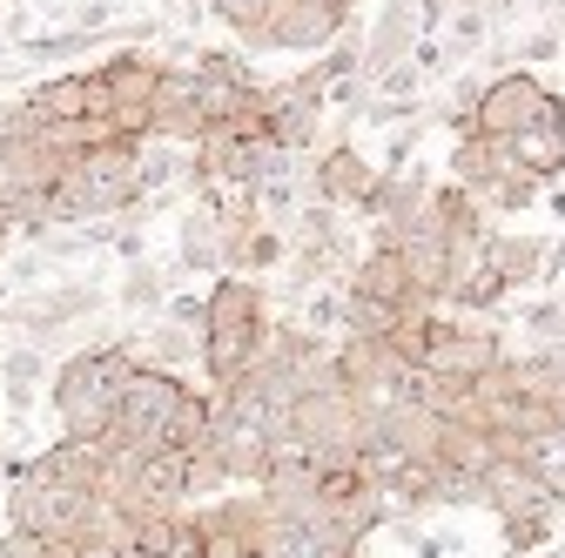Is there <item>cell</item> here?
Returning <instances> with one entry per match:
<instances>
[{
  "label": "cell",
  "instance_id": "obj_1",
  "mask_svg": "<svg viewBox=\"0 0 565 558\" xmlns=\"http://www.w3.org/2000/svg\"><path fill=\"white\" fill-rule=\"evenodd\" d=\"M141 364L128 357L121 336H102L88 351H75L67 364H54V425L61 438H115V417H121V390Z\"/></svg>",
  "mask_w": 565,
  "mask_h": 558
},
{
  "label": "cell",
  "instance_id": "obj_2",
  "mask_svg": "<svg viewBox=\"0 0 565 558\" xmlns=\"http://www.w3.org/2000/svg\"><path fill=\"white\" fill-rule=\"evenodd\" d=\"M269 343V303L256 276H216L209 283V330H202V377L209 390H230L249 377V364Z\"/></svg>",
  "mask_w": 565,
  "mask_h": 558
},
{
  "label": "cell",
  "instance_id": "obj_3",
  "mask_svg": "<svg viewBox=\"0 0 565 558\" xmlns=\"http://www.w3.org/2000/svg\"><path fill=\"white\" fill-rule=\"evenodd\" d=\"M451 135H491V142H512L519 128H565V101L532 75V67H505L491 75V88L478 95L471 115H445Z\"/></svg>",
  "mask_w": 565,
  "mask_h": 558
},
{
  "label": "cell",
  "instance_id": "obj_4",
  "mask_svg": "<svg viewBox=\"0 0 565 558\" xmlns=\"http://www.w3.org/2000/svg\"><path fill=\"white\" fill-rule=\"evenodd\" d=\"M358 14V0H269V21L243 28V54H323L337 47Z\"/></svg>",
  "mask_w": 565,
  "mask_h": 558
},
{
  "label": "cell",
  "instance_id": "obj_5",
  "mask_svg": "<svg viewBox=\"0 0 565 558\" xmlns=\"http://www.w3.org/2000/svg\"><path fill=\"white\" fill-rule=\"evenodd\" d=\"M102 283H88V276H67V283L54 290H21L0 303V323H8L21 343H47V336H67V330H88L95 310H102Z\"/></svg>",
  "mask_w": 565,
  "mask_h": 558
},
{
  "label": "cell",
  "instance_id": "obj_6",
  "mask_svg": "<svg viewBox=\"0 0 565 558\" xmlns=\"http://www.w3.org/2000/svg\"><path fill=\"white\" fill-rule=\"evenodd\" d=\"M189 384L169 377V371H135L128 390H121V417H115V444L128 458H156L169 444V425H175V410H182Z\"/></svg>",
  "mask_w": 565,
  "mask_h": 558
},
{
  "label": "cell",
  "instance_id": "obj_7",
  "mask_svg": "<svg viewBox=\"0 0 565 558\" xmlns=\"http://www.w3.org/2000/svg\"><path fill=\"white\" fill-rule=\"evenodd\" d=\"M95 75L108 82V128L121 142H156V82H162V61L121 47L108 61H95Z\"/></svg>",
  "mask_w": 565,
  "mask_h": 558
},
{
  "label": "cell",
  "instance_id": "obj_8",
  "mask_svg": "<svg viewBox=\"0 0 565 558\" xmlns=\"http://www.w3.org/2000/svg\"><path fill=\"white\" fill-rule=\"evenodd\" d=\"M384 169L358 149V142H343V135H337V142L310 162V195L317 202H330V208H358V216H377V202H384Z\"/></svg>",
  "mask_w": 565,
  "mask_h": 558
},
{
  "label": "cell",
  "instance_id": "obj_9",
  "mask_svg": "<svg viewBox=\"0 0 565 558\" xmlns=\"http://www.w3.org/2000/svg\"><path fill=\"white\" fill-rule=\"evenodd\" d=\"M337 371H343V384L358 390L371 410L411 397V364L391 351L384 336H343V343H337Z\"/></svg>",
  "mask_w": 565,
  "mask_h": 558
},
{
  "label": "cell",
  "instance_id": "obj_10",
  "mask_svg": "<svg viewBox=\"0 0 565 558\" xmlns=\"http://www.w3.org/2000/svg\"><path fill=\"white\" fill-rule=\"evenodd\" d=\"M512 351H505V336L499 330H484V323H451V316H438V343H431V377H451V384H478V377H491Z\"/></svg>",
  "mask_w": 565,
  "mask_h": 558
},
{
  "label": "cell",
  "instance_id": "obj_11",
  "mask_svg": "<svg viewBox=\"0 0 565 558\" xmlns=\"http://www.w3.org/2000/svg\"><path fill=\"white\" fill-rule=\"evenodd\" d=\"M216 128L202 108V75L189 61H162V82H156V142H175V149H195L202 135Z\"/></svg>",
  "mask_w": 565,
  "mask_h": 558
},
{
  "label": "cell",
  "instance_id": "obj_12",
  "mask_svg": "<svg viewBox=\"0 0 565 558\" xmlns=\"http://www.w3.org/2000/svg\"><path fill=\"white\" fill-rule=\"evenodd\" d=\"M41 121L67 128V121H108V82L95 75V67H67V75H47L21 95Z\"/></svg>",
  "mask_w": 565,
  "mask_h": 558
},
{
  "label": "cell",
  "instance_id": "obj_13",
  "mask_svg": "<svg viewBox=\"0 0 565 558\" xmlns=\"http://www.w3.org/2000/svg\"><path fill=\"white\" fill-rule=\"evenodd\" d=\"M484 505L499 512V525H525V518H552L558 512L525 458H491L484 464Z\"/></svg>",
  "mask_w": 565,
  "mask_h": 558
},
{
  "label": "cell",
  "instance_id": "obj_14",
  "mask_svg": "<svg viewBox=\"0 0 565 558\" xmlns=\"http://www.w3.org/2000/svg\"><path fill=\"white\" fill-rule=\"evenodd\" d=\"M121 343H128V357L141 371H169V377L202 371V336L182 330V323H169V316H141V330H128Z\"/></svg>",
  "mask_w": 565,
  "mask_h": 558
},
{
  "label": "cell",
  "instance_id": "obj_15",
  "mask_svg": "<svg viewBox=\"0 0 565 558\" xmlns=\"http://www.w3.org/2000/svg\"><path fill=\"white\" fill-rule=\"evenodd\" d=\"M417 41H424V0H384L377 21H371V34H364V75L377 82L384 67L411 61Z\"/></svg>",
  "mask_w": 565,
  "mask_h": 558
},
{
  "label": "cell",
  "instance_id": "obj_16",
  "mask_svg": "<svg viewBox=\"0 0 565 558\" xmlns=\"http://www.w3.org/2000/svg\"><path fill=\"white\" fill-rule=\"evenodd\" d=\"M175 262H182V276H223V208L216 202H189L182 208Z\"/></svg>",
  "mask_w": 565,
  "mask_h": 558
},
{
  "label": "cell",
  "instance_id": "obj_17",
  "mask_svg": "<svg viewBox=\"0 0 565 558\" xmlns=\"http://www.w3.org/2000/svg\"><path fill=\"white\" fill-rule=\"evenodd\" d=\"M350 290H364V297H377L391 310H417V283H411V262H404L397 243H371L364 262L350 269Z\"/></svg>",
  "mask_w": 565,
  "mask_h": 558
},
{
  "label": "cell",
  "instance_id": "obj_18",
  "mask_svg": "<svg viewBox=\"0 0 565 558\" xmlns=\"http://www.w3.org/2000/svg\"><path fill=\"white\" fill-rule=\"evenodd\" d=\"M54 390V377H47V351L41 343H8V351H0V397H8V410L14 417H28L41 397Z\"/></svg>",
  "mask_w": 565,
  "mask_h": 558
},
{
  "label": "cell",
  "instance_id": "obj_19",
  "mask_svg": "<svg viewBox=\"0 0 565 558\" xmlns=\"http://www.w3.org/2000/svg\"><path fill=\"white\" fill-rule=\"evenodd\" d=\"M115 34H95V28H28L14 47L34 61V67H54V75H67V67H82L95 47H108Z\"/></svg>",
  "mask_w": 565,
  "mask_h": 558
},
{
  "label": "cell",
  "instance_id": "obj_20",
  "mask_svg": "<svg viewBox=\"0 0 565 558\" xmlns=\"http://www.w3.org/2000/svg\"><path fill=\"white\" fill-rule=\"evenodd\" d=\"M512 169H519V162H512L505 142H491V135H458V149H451V182H465L478 202L499 189Z\"/></svg>",
  "mask_w": 565,
  "mask_h": 558
},
{
  "label": "cell",
  "instance_id": "obj_21",
  "mask_svg": "<svg viewBox=\"0 0 565 558\" xmlns=\"http://www.w3.org/2000/svg\"><path fill=\"white\" fill-rule=\"evenodd\" d=\"M175 276H182V262L169 256V262H128L121 269V290H115V303L128 310V316H162L169 310V297H175Z\"/></svg>",
  "mask_w": 565,
  "mask_h": 558
},
{
  "label": "cell",
  "instance_id": "obj_22",
  "mask_svg": "<svg viewBox=\"0 0 565 558\" xmlns=\"http://www.w3.org/2000/svg\"><path fill=\"white\" fill-rule=\"evenodd\" d=\"M545 256H552L545 236H525V229H499V236H491V269H499L512 290L545 283Z\"/></svg>",
  "mask_w": 565,
  "mask_h": 558
},
{
  "label": "cell",
  "instance_id": "obj_23",
  "mask_svg": "<svg viewBox=\"0 0 565 558\" xmlns=\"http://www.w3.org/2000/svg\"><path fill=\"white\" fill-rule=\"evenodd\" d=\"M505 149H512V162H519L525 175H539V182H558V175H565V128H519Z\"/></svg>",
  "mask_w": 565,
  "mask_h": 558
},
{
  "label": "cell",
  "instance_id": "obj_24",
  "mask_svg": "<svg viewBox=\"0 0 565 558\" xmlns=\"http://www.w3.org/2000/svg\"><path fill=\"white\" fill-rule=\"evenodd\" d=\"M384 343H391L411 371H424V364H431V343H438V310H404Z\"/></svg>",
  "mask_w": 565,
  "mask_h": 558
},
{
  "label": "cell",
  "instance_id": "obj_25",
  "mask_svg": "<svg viewBox=\"0 0 565 558\" xmlns=\"http://www.w3.org/2000/svg\"><path fill=\"white\" fill-rule=\"evenodd\" d=\"M525 464H532V477L552 492V505L565 512V431H545V438H532L525 444Z\"/></svg>",
  "mask_w": 565,
  "mask_h": 558
},
{
  "label": "cell",
  "instance_id": "obj_26",
  "mask_svg": "<svg viewBox=\"0 0 565 558\" xmlns=\"http://www.w3.org/2000/svg\"><path fill=\"white\" fill-rule=\"evenodd\" d=\"M505 297H512V283H505L499 269H491V256H484V262H478V269L465 276V283L451 290V303H458V310H471V316H478V310H499Z\"/></svg>",
  "mask_w": 565,
  "mask_h": 558
},
{
  "label": "cell",
  "instance_id": "obj_27",
  "mask_svg": "<svg viewBox=\"0 0 565 558\" xmlns=\"http://www.w3.org/2000/svg\"><path fill=\"white\" fill-rule=\"evenodd\" d=\"M525 336H532V351H565V297H539L519 310Z\"/></svg>",
  "mask_w": 565,
  "mask_h": 558
},
{
  "label": "cell",
  "instance_id": "obj_28",
  "mask_svg": "<svg viewBox=\"0 0 565 558\" xmlns=\"http://www.w3.org/2000/svg\"><path fill=\"white\" fill-rule=\"evenodd\" d=\"M539 195H545V182H539V175H525V169H512L499 189L484 195V208H491V216H525V208H539Z\"/></svg>",
  "mask_w": 565,
  "mask_h": 558
},
{
  "label": "cell",
  "instance_id": "obj_29",
  "mask_svg": "<svg viewBox=\"0 0 565 558\" xmlns=\"http://www.w3.org/2000/svg\"><path fill=\"white\" fill-rule=\"evenodd\" d=\"M317 67H323V82H330V88H337V82H358V75H364V34L350 28L337 47H323V54H317Z\"/></svg>",
  "mask_w": 565,
  "mask_h": 558
},
{
  "label": "cell",
  "instance_id": "obj_30",
  "mask_svg": "<svg viewBox=\"0 0 565 558\" xmlns=\"http://www.w3.org/2000/svg\"><path fill=\"white\" fill-rule=\"evenodd\" d=\"M162 316H169V323H182V330H195V336H202V330H209V290H175V297H169V310H162Z\"/></svg>",
  "mask_w": 565,
  "mask_h": 558
},
{
  "label": "cell",
  "instance_id": "obj_31",
  "mask_svg": "<svg viewBox=\"0 0 565 558\" xmlns=\"http://www.w3.org/2000/svg\"><path fill=\"white\" fill-rule=\"evenodd\" d=\"M202 8L216 14V21H230L236 34H243V28H256V21H269V0H202Z\"/></svg>",
  "mask_w": 565,
  "mask_h": 558
},
{
  "label": "cell",
  "instance_id": "obj_32",
  "mask_svg": "<svg viewBox=\"0 0 565 558\" xmlns=\"http://www.w3.org/2000/svg\"><path fill=\"white\" fill-rule=\"evenodd\" d=\"M0 558H54V538H34V532H0Z\"/></svg>",
  "mask_w": 565,
  "mask_h": 558
},
{
  "label": "cell",
  "instance_id": "obj_33",
  "mask_svg": "<svg viewBox=\"0 0 565 558\" xmlns=\"http://www.w3.org/2000/svg\"><path fill=\"white\" fill-rule=\"evenodd\" d=\"M14 243H21V216H14V208H0V262H8Z\"/></svg>",
  "mask_w": 565,
  "mask_h": 558
},
{
  "label": "cell",
  "instance_id": "obj_34",
  "mask_svg": "<svg viewBox=\"0 0 565 558\" xmlns=\"http://www.w3.org/2000/svg\"><path fill=\"white\" fill-rule=\"evenodd\" d=\"M75 8L82 0H34V14H47V21H75Z\"/></svg>",
  "mask_w": 565,
  "mask_h": 558
},
{
  "label": "cell",
  "instance_id": "obj_35",
  "mask_svg": "<svg viewBox=\"0 0 565 558\" xmlns=\"http://www.w3.org/2000/svg\"><path fill=\"white\" fill-rule=\"evenodd\" d=\"M545 283H565V229H558V243H552V256H545Z\"/></svg>",
  "mask_w": 565,
  "mask_h": 558
},
{
  "label": "cell",
  "instance_id": "obj_36",
  "mask_svg": "<svg viewBox=\"0 0 565 558\" xmlns=\"http://www.w3.org/2000/svg\"><path fill=\"white\" fill-rule=\"evenodd\" d=\"M0 208H14V182H8V162H0Z\"/></svg>",
  "mask_w": 565,
  "mask_h": 558
}]
</instances>
